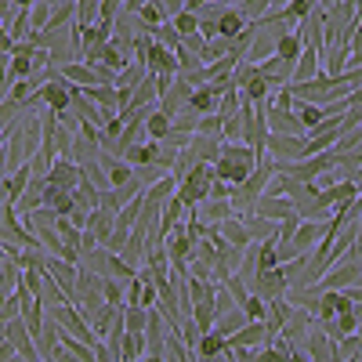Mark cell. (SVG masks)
<instances>
[{
    "label": "cell",
    "mask_w": 362,
    "mask_h": 362,
    "mask_svg": "<svg viewBox=\"0 0 362 362\" xmlns=\"http://www.w3.org/2000/svg\"><path fill=\"white\" fill-rule=\"evenodd\" d=\"M225 348H228V337H221L218 329H206V334H199V341H196L192 355H203V358H221V355H225Z\"/></svg>",
    "instance_id": "obj_20"
},
{
    "label": "cell",
    "mask_w": 362,
    "mask_h": 362,
    "mask_svg": "<svg viewBox=\"0 0 362 362\" xmlns=\"http://www.w3.org/2000/svg\"><path fill=\"white\" fill-rule=\"evenodd\" d=\"M264 156L272 163H293L305 156V134H272L264 138Z\"/></svg>",
    "instance_id": "obj_3"
},
{
    "label": "cell",
    "mask_w": 362,
    "mask_h": 362,
    "mask_svg": "<svg viewBox=\"0 0 362 362\" xmlns=\"http://www.w3.org/2000/svg\"><path fill=\"white\" fill-rule=\"evenodd\" d=\"M192 90H196V87H192L185 76H174V83L167 87V95H160V112H167L170 119H174V116H181V112L189 109Z\"/></svg>",
    "instance_id": "obj_4"
},
{
    "label": "cell",
    "mask_w": 362,
    "mask_h": 362,
    "mask_svg": "<svg viewBox=\"0 0 362 362\" xmlns=\"http://www.w3.org/2000/svg\"><path fill=\"white\" fill-rule=\"evenodd\" d=\"M268 344V326L264 322H247L243 329H235L228 337V348H261Z\"/></svg>",
    "instance_id": "obj_13"
},
{
    "label": "cell",
    "mask_w": 362,
    "mask_h": 362,
    "mask_svg": "<svg viewBox=\"0 0 362 362\" xmlns=\"http://www.w3.org/2000/svg\"><path fill=\"white\" fill-rule=\"evenodd\" d=\"M243 225H247V232H250L254 243H264V239H276V235H279V221H268V218H261V214H247Z\"/></svg>",
    "instance_id": "obj_24"
},
{
    "label": "cell",
    "mask_w": 362,
    "mask_h": 362,
    "mask_svg": "<svg viewBox=\"0 0 362 362\" xmlns=\"http://www.w3.org/2000/svg\"><path fill=\"white\" fill-rule=\"evenodd\" d=\"M174 192H177V177H174V174H167V177H160V181H156V185H148V189H145V199H148V203H156V206H163Z\"/></svg>",
    "instance_id": "obj_28"
},
{
    "label": "cell",
    "mask_w": 362,
    "mask_h": 362,
    "mask_svg": "<svg viewBox=\"0 0 362 362\" xmlns=\"http://www.w3.org/2000/svg\"><path fill=\"white\" fill-rule=\"evenodd\" d=\"M174 54H177V76H189V73H196L203 62H199V54H192L189 47H174Z\"/></svg>",
    "instance_id": "obj_38"
},
{
    "label": "cell",
    "mask_w": 362,
    "mask_h": 362,
    "mask_svg": "<svg viewBox=\"0 0 362 362\" xmlns=\"http://www.w3.org/2000/svg\"><path fill=\"white\" fill-rule=\"evenodd\" d=\"M141 290H145V283L134 276L131 283H127V290H124V297H127V305H141Z\"/></svg>",
    "instance_id": "obj_47"
},
{
    "label": "cell",
    "mask_w": 362,
    "mask_h": 362,
    "mask_svg": "<svg viewBox=\"0 0 362 362\" xmlns=\"http://www.w3.org/2000/svg\"><path fill=\"white\" fill-rule=\"evenodd\" d=\"M163 4V11H167V18H174L177 11H185V0H160Z\"/></svg>",
    "instance_id": "obj_51"
},
{
    "label": "cell",
    "mask_w": 362,
    "mask_h": 362,
    "mask_svg": "<svg viewBox=\"0 0 362 362\" xmlns=\"http://www.w3.org/2000/svg\"><path fill=\"white\" fill-rule=\"evenodd\" d=\"M218 228H221V239H225V243H232V247H250L254 243L247 225H243V218H225Z\"/></svg>",
    "instance_id": "obj_26"
},
{
    "label": "cell",
    "mask_w": 362,
    "mask_h": 362,
    "mask_svg": "<svg viewBox=\"0 0 362 362\" xmlns=\"http://www.w3.org/2000/svg\"><path fill=\"white\" fill-rule=\"evenodd\" d=\"M148 355V348H145V334H124V351H119V358H127V362H141Z\"/></svg>",
    "instance_id": "obj_33"
},
{
    "label": "cell",
    "mask_w": 362,
    "mask_h": 362,
    "mask_svg": "<svg viewBox=\"0 0 362 362\" xmlns=\"http://www.w3.org/2000/svg\"><path fill=\"white\" fill-rule=\"evenodd\" d=\"M73 90H76V83H69V80H47V83H40L37 87V95H40V102L47 105V109H54V112H62V109H69L73 105Z\"/></svg>",
    "instance_id": "obj_5"
},
{
    "label": "cell",
    "mask_w": 362,
    "mask_h": 362,
    "mask_svg": "<svg viewBox=\"0 0 362 362\" xmlns=\"http://www.w3.org/2000/svg\"><path fill=\"white\" fill-rule=\"evenodd\" d=\"M170 25L177 29L181 37H189V33H199V15H196V11H177V15L170 18Z\"/></svg>",
    "instance_id": "obj_39"
},
{
    "label": "cell",
    "mask_w": 362,
    "mask_h": 362,
    "mask_svg": "<svg viewBox=\"0 0 362 362\" xmlns=\"http://www.w3.org/2000/svg\"><path fill=\"white\" fill-rule=\"evenodd\" d=\"M192 210H196V218H199V221H206V225H221L225 218H235L228 199H203V203H199V206H192Z\"/></svg>",
    "instance_id": "obj_16"
},
{
    "label": "cell",
    "mask_w": 362,
    "mask_h": 362,
    "mask_svg": "<svg viewBox=\"0 0 362 362\" xmlns=\"http://www.w3.org/2000/svg\"><path fill=\"white\" fill-rule=\"evenodd\" d=\"M300 51H305V40H300V29H286V33L276 40V58H283V62H297Z\"/></svg>",
    "instance_id": "obj_21"
},
{
    "label": "cell",
    "mask_w": 362,
    "mask_h": 362,
    "mask_svg": "<svg viewBox=\"0 0 362 362\" xmlns=\"http://www.w3.org/2000/svg\"><path fill=\"white\" fill-rule=\"evenodd\" d=\"M286 290H290V283H286V276H283V268H279V264L257 272V276L250 279V293H257V297H264V300L283 297Z\"/></svg>",
    "instance_id": "obj_6"
},
{
    "label": "cell",
    "mask_w": 362,
    "mask_h": 362,
    "mask_svg": "<svg viewBox=\"0 0 362 362\" xmlns=\"http://www.w3.org/2000/svg\"><path fill=\"white\" fill-rule=\"evenodd\" d=\"M112 228H116V214L112 210H105V206H95L90 210V218H87V232L98 239V243H105V239L112 235Z\"/></svg>",
    "instance_id": "obj_18"
},
{
    "label": "cell",
    "mask_w": 362,
    "mask_h": 362,
    "mask_svg": "<svg viewBox=\"0 0 362 362\" xmlns=\"http://www.w3.org/2000/svg\"><path fill=\"white\" fill-rule=\"evenodd\" d=\"M228 196H232V185H228V181H218V177L210 181V196H206V199H228Z\"/></svg>",
    "instance_id": "obj_48"
},
{
    "label": "cell",
    "mask_w": 362,
    "mask_h": 362,
    "mask_svg": "<svg viewBox=\"0 0 362 362\" xmlns=\"http://www.w3.org/2000/svg\"><path fill=\"white\" fill-rule=\"evenodd\" d=\"M4 163H8V145L0 141V170H4Z\"/></svg>",
    "instance_id": "obj_56"
},
{
    "label": "cell",
    "mask_w": 362,
    "mask_h": 362,
    "mask_svg": "<svg viewBox=\"0 0 362 362\" xmlns=\"http://www.w3.org/2000/svg\"><path fill=\"white\" fill-rule=\"evenodd\" d=\"M247 322H250V319H247V312H243V308H239V305H235L232 312H225V315H218V322H214V329H218V334H221V337H232V334H235V329H243Z\"/></svg>",
    "instance_id": "obj_29"
},
{
    "label": "cell",
    "mask_w": 362,
    "mask_h": 362,
    "mask_svg": "<svg viewBox=\"0 0 362 362\" xmlns=\"http://www.w3.org/2000/svg\"><path fill=\"white\" fill-rule=\"evenodd\" d=\"M33 4H37V0H15V8H18V11H29Z\"/></svg>",
    "instance_id": "obj_54"
},
{
    "label": "cell",
    "mask_w": 362,
    "mask_h": 362,
    "mask_svg": "<svg viewBox=\"0 0 362 362\" xmlns=\"http://www.w3.org/2000/svg\"><path fill=\"white\" fill-rule=\"evenodd\" d=\"M344 293H348V297L355 300V305H362V286H358V283H355V286H348Z\"/></svg>",
    "instance_id": "obj_52"
},
{
    "label": "cell",
    "mask_w": 362,
    "mask_h": 362,
    "mask_svg": "<svg viewBox=\"0 0 362 362\" xmlns=\"http://www.w3.org/2000/svg\"><path fill=\"white\" fill-rule=\"evenodd\" d=\"M247 25H250V22L243 18V11H239V8H228V11L218 18V37H225V40H235V37L243 33Z\"/></svg>",
    "instance_id": "obj_27"
},
{
    "label": "cell",
    "mask_w": 362,
    "mask_h": 362,
    "mask_svg": "<svg viewBox=\"0 0 362 362\" xmlns=\"http://www.w3.org/2000/svg\"><path fill=\"white\" fill-rule=\"evenodd\" d=\"M124 160H127L131 167H148V163H160V141L145 138V141H134V145H127Z\"/></svg>",
    "instance_id": "obj_14"
},
{
    "label": "cell",
    "mask_w": 362,
    "mask_h": 362,
    "mask_svg": "<svg viewBox=\"0 0 362 362\" xmlns=\"http://www.w3.org/2000/svg\"><path fill=\"white\" fill-rule=\"evenodd\" d=\"M272 8H276L272 0H239V11H243V18H247V22H257V18H264Z\"/></svg>",
    "instance_id": "obj_36"
},
{
    "label": "cell",
    "mask_w": 362,
    "mask_h": 362,
    "mask_svg": "<svg viewBox=\"0 0 362 362\" xmlns=\"http://www.w3.org/2000/svg\"><path fill=\"white\" fill-rule=\"evenodd\" d=\"M4 297H8V293H4V290H0V308H4Z\"/></svg>",
    "instance_id": "obj_57"
},
{
    "label": "cell",
    "mask_w": 362,
    "mask_h": 362,
    "mask_svg": "<svg viewBox=\"0 0 362 362\" xmlns=\"http://www.w3.org/2000/svg\"><path fill=\"white\" fill-rule=\"evenodd\" d=\"M344 105L362 112V87H351V90H348V95H344Z\"/></svg>",
    "instance_id": "obj_50"
},
{
    "label": "cell",
    "mask_w": 362,
    "mask_h": 362,
    "mask_svg": "<svg viewBox=\"0 0 362 362\" xmlns=\"http://www.w3.org/2000/svg\"><path fill=\"white\" fill-rule=\"evenodd\" d=\"M232 308H235V297H232V293L225 290V283H221V286H218V293H214V312H218V315H225V312H232Z\"/></svg>",
    "instance_id": "obj_45"
},
{
    "label": "cell",
    "mask_w": 362,
    "mask_h": 362,
    "mask_svg": "<svg viewBox=\"0 0 362 362\" xmlns=\"http://www.w3.org/2000/svg\"><path fill=\"white\" fill-rule=\"evenodd\" d=\"M174 131V119L167 112H160V105L145 116V138H153V141H167Z\"/></svg>",
    "instance_id": "obj_22"
},
{
    "label": "cell",
    "mask_w": 362,
    "mask_h": 362,
    "mask_svg": "<svg viewBox=\"0 0 362 362\" xmlns=\"http://www.w3.org/2000/svg\"><path fill=\"white\" fill-rule=\"evenodd\" d=\"M206 37H199V33H189V37H181V47H189L192 54H199V62H203V54H206Z\"/></svg>",
    "instance_id": "obj_46"
},
{
    "label": "cell",
    "mask_w": 362,
    "mask_h": 362,
    "mask_svg": "<svg viewBox=\"0 0 362 362\" xmlns=\"http://www.w3.org/2000/svg\"><path fill=\"white\" fill-rule=\"evenodd\" d=\"M33 341H37V351H40V358H47V355H54L58 348H62V334H58V322H54L51 315L44 319L40 334H37Z\"/></svg>",
    "instance_id": "obj_19"
},
{
    "label": "cell",
    "mask_w": 362,
    "mask_h": 362,
    "mask_svg": "<svg viewBox=\"0 0 362 362\" xmlns=\"http://www.w3.org/2000/svg\"><path fill=\"white\" fill-rule=\"evenodd\" d=\"M225 290L235 297V305H239V308H243V300L250 297V286H247L243 279H239V276H228V279H225Z\"/></svg>",
    "instance_id": "obj_43"
},
{
    "label": "cell",
    "mask_w": 362,
    "mask_h": 362,
    "mask_svg": "<svg viewBox=\"0 0 362 362\" xmlns=\"http://www.w3.org/2000/svg\"><path fill=\"white\" fill-rule=\"evenodd\" d=\"M95 362H119V358L109 351V344H105V341H98V344H95Z\"/></svg>",
    "instance_id": "obj_49"
},
{
    "label": "cell",
    "mask_w": 362,
    "mask_h": 362,
    "mask_svg": "<svg viewBox=\"0 0 362 362\" xmlns=\"http://www.w3.org/2000/svg\"><path fill=\"white\" fill-rule=\"evenodd\" d=\"M257 73L272 83V90H276V87H286V83L293 80V66H290V62H283V58H276V54L264 58V62L257 66Z\"/></svg>",
    "instance_id": "obj_12"
},
{
    "label": "cell",
    "mask_w": 362,
    "mask_h": 362,
    "mask_svg": "<svg viewBox=\"0 0 362 362\" xmlns=\"http://www.w3.org/2000/svg\"><path fill=\"white\" fill-rule=\"evenodd\" d=\"M4 257H8V254H4V247H0V261H4Z\"/></svg>",
    "instance_id": "obj_58"
},
{
    "label": "cell",
    "mask_w": 362,
    "mask_h": 362,
    "mask_svg": "<svg viewBox=\"0 0 362 362\" xmlns=\"http://www.w3.org/2000/svg\"><path fill=\"white\" fill-rule=\"evenodd\" d=\"M98 163L105 167V174H109V185H112V189L127 185V181L134 177V167H131L127 160H119V156H109V153H102V156H98Z\"/></svg>",
    "instance_id": "obj_17"
},
{
    "label": "cell",
    "mask_w": 362,
    "mask_h": 362,
    "mask_svg": "<svg viewBox=\"0 0 362 362\" xmlns=\"http://www.w3.org/2000/svg\"><path fill=\"white\" fill-rule=\"evenodd\" d=\"M192 322H196L199 334H206V329H214V322H218L214 300H199V305H192Z\"/></svg>",
    "instance_id": "obj_32"
},
{
    "label": "cell",
    "mask_w": 362,
    "mask_h": 362,
    "mask_svg": "<svg viewBox=\"0 0 362 362\" xmlns=\"http://www.w3.org/2000/svg\"><path fill=\"white\" fill-rule=\"evenodd\" d=\"M319 196H322V203H326V206H337V203H351V199L358 196V189H355V181L341 177V181H334L329 189H322Z\"/></svg>",
    "instance_id": "obj_25"
},
{
    "label": "cell",
    "mask_w": 362,
    "mask_h": 362,
    "mask_svg": "<svg viewBox=\"0 0 362 362\" xmlns=\"http://www.w3.org/2000/svg\"><path fill=\"white\" fill-rule=\"evenodd\" d=\"M254 214H261V218H268V221H286V218L297 214V206H293L286 196H261L257 206H254Z\"/></svg>",
    "instance_id": "obj_10"
},
{
    "label": "cell",
    "mask_w": 362,
    "mask_h": 362,
    "mask_svg": "<svg viewBox=\"0 0 362 362\" xmlns=\"http://www.w3.org/2000/svg\"><path fill=\"white\" fill-rule=\"evenodd\" d=\"M268 131L272 134H305V127H300V119L293 109H279V105H272L268 102Z\"/></svg>",
    "instance_id": "obj_8"
},
{
    "label": "cell",
    "mask_w": 362,
    "mask_h": 362,
    "mask_svg": "<svg viewBox=\"0 0 362 362\" xmlns=\"http://www.w3.org/2000/svg\"><path fill=\"white\" fill-rule=\"evenodd\" d=\"M221 145H225L221 134H192V138H189V153H192L199 163H218Z\"/></svg>",
    "instance_id": "obj_9"
},
{
    "label": "cell",
    "mask_w": 362,
    "mask_h": 362,
    "mask_svg": "<svg viewBox=\"0 0 362 362\" xmlns=\"http://www.w3.org/2000/svg\"><path fill=\"white\" fill-rule=\"evenodd\" d=\"M58 76L69 80V83H76V87H95V83H98L95 66H87V62H69V66L58 69Z\"/></svg>",
    "instance_id": "obj_23"
},
{
    "label": "cell",
    "mask_w": 362,
    "mask_h": 362,
    "mask_svg": "<svg viewBox=\"0 0 362 362\" xmlns=\"http://www.w3.org/2000/svg\"><path fill=\"white\" fill-rule=\"evenodd\" d=\"M47 181H51V185H58V189H76L80 185V181H83V174H80V167L69 160V156H58L51 167H47Z\"/></svg>",
    "instance_id": "obj_7"
},
{
    "label": "cell",
    "mask_w": 362,
    "mask_h": 362,
    "mask_svg": "<svg viewBox=\"0 0 362 362\" xmlns=\"http://www.w3.org/2000/svg\"><path fill=\"white\" fill-rule=\"evenodd\" d=\"M319 73H322V58H319V51H315V47H308V44H305L300 58L293 62V80H290V83H308V80H315Z\"/></svg>",
    "instance_id": "obj_11"
},
{
    "label": "cell",
    "mask_w": 362,
    "mask_h": 362,
    "mask_svg": "<svg viewBox=\"0 0 362 362\" xmlns=\"http://www.w3.org/2000/svg\"><path fill=\"white\" fill-rule=\"evenodd\" d=\"M124 326L131 329V334H145V326H148V308L127 305V308H124Z\"/></svg>",
    "instance_id": "obj_34"
},
{
    "label": "cell",
    "mask_w": 362,
    "mask_h": 362,
    "mask_svg": "<svg viewBox=\"0 0 362 362\" xmlns=\"http://www.w3.org/2000/svg\"><path fill=\"white\" fill-rule=\"evenodd\" d=\"M145 73H148L145 62H127L124 69L116 73V87H119V90H134V87L145 80Z\"/></svg>",
    "instance_id": "obj_30"
},
{
    "label": "cell",
    "mask_w": 362,
    "mask_h": 362,
    "mask_svg": "<svg viewBox=\"0 0 362 362\" xmlns=\"http://www.w3.org/2000/svg\"><path fill=\"white\" fill-rule=\"evenodd\" d=\"M348 181H355V189H358V192H362V167H355V174H351V177H348Z\"/></svg>",
    "instance_id": "obj_53"
},
{
    "label": "cell",
    "mask_w": 362,
    "mask_h": 362,
    "mask_svg": "<svg viewBox=\"0 0 362 362\" xmlns=\"http://www.w3.org/2000/svg\"><path fill=\"white\" fill-rule=\"evenodd\" d=\"M261 160H257V153L250 145H243V141H225L221 145V156H218V163H214V177L218 181H228V185H243V181L254 174V167H257Z\"/></svg>",
    "instance_id": "obj_1"
},
{
    "label": "cell",
    "mask_w": 362,
    "mask_h": 362,
    "mask_svg": "<svg viewBox=\"0 0 362 362\" xmlns=\"http://www.w3.org/2000/svg\"><path fill=\"white\" fill-rule=\"evenodd\" d=\"M98 8H102V0H76V25L87 29L90 22H98Z\"/></svg>",
    "instance_id": "obj_37"
},
{
    "label": "cell",
    "mask_w": 362,
    "mask_h": 362,
    "mask_svg": "<svg viewBox=\"0 0 362 362\" xmlns=\"http://www.w3.org/2000/svg\"><path fill=\"white\" fill-rule=\"evenodd\" d=\"M124 286H127V283H119V279H102V297H105V305H112V308H127Z\"/></svg>",
    "instance_id": "obj_35"
},
{
    "label": "cell",
    "mask_w": 362,
    "mask_h": 362,
    "mask_svg": "<svg viewBox=\"0 0 362 362\" xmlns=\"http://www.w3.org/2000/svg\"><path fill=\"white\" fill-rule=\"evenodd\" d=\"M83 95L95 102L98 109H105L109 116H119V90L112 83H95V87H83Z\"/></svg>",
    "instance_id": "obj_15"
},
{
    "label": "cell",
    "mask_w": 362,
    "mask_h": 362,
    "mask_svg": "<svg viewBox=\"0 0 362 362\" xmlns=\"http://www.w3.org/2000/svg\"><path fill=\"white\" fill-rule=\"evenodd\" d=\"M221 124H225V119L218 112H206V116L196 119V131L192 134H221Z\"/></svg>",
    "instance_id": "obj_42"
},
{
    "label": "cell",
    "mask_w": 362,
    "mask_h": 362,
    "mask_svg": "<svg viewBox=\"0 0 362 362\" xmlns=\"http://www.w3.org/2000/svg\"><path fill=\"white\" fill-rule=\"evenodd\" d=\"M102 66H105V69H112V73H119V69L127 66V58H124V54H119V51L109 44V47L102 51Z\"/></svg>",
    "instance_id": "obj_44"
},
{
    "label": "cell",
    "mask_w": 362,
    "mask_h": 362,
    "mask_svg": "<svg viewBox=\"0 0 362 362\" xmlns=\"http://www.w3.org/2000/svg\"><path fill=\"white\" fill-rule=\"evenodd\" d=\"M153 40H156V44H163V47H170V51H174V47H177V44H181V33H177V29H174V25H170V22H163V25H156V29H153Z\"/></svg>",
    "instance_id": "obj_41"
},
{
    "label": "cell",
    "mask_w": 362,
    "mask_h": 362,
    "mask_svg": "<svg viewBox=\"0 0 362 362\" xmlns=\"http://www.w3.org/2000/svg\"><path fill=\"white\" fill-rule=\"evenodd\" d=\"M18 283H22L18 261H15V257H4V261H0V290H4V293H15Z\"/></svg>",
    "instance_id": "obj_31"
},
{
    "label": "cell",
    "mask_w": 362,
    "mask_h": 362,
    "mask_svg": "<svg viewBox=\"0 0 362 362\" xmlns=\"http://www.w3.org/2000/svg\"><path fill=\"white\" fill-rule=\"evenodd\" d=\"M44 4H51V8H66V4H76V0H44Z\"/></svg>",
    "instance_id": "obj_55"
},
{
    "label": "cell",
    "mask_w": 362,
    "mask_h": 362,
    "mask_svg": "<svg viewBox=\"0 0 362 362\" xmlns=\"http://www.w3.org/2000/svg\"><path fill=\"white\" fill-rule=\"evenodd\" d=\"M210 181H214V163H196L185 177L177 181V199L185 203L189 210L199 206L210 196Z\"/></svg>",
    "instance_id": "obj_2"
},
{
    "label": "cell",
    "mask_w": 362,
    "mask_h": 362,
    "mask_svg": "<svg viewBox=\"0 0 362 362\" xmlns=\"http://www.w3.org/2000/svg\"><path fill=\"white\" fill-rule=\"evenodd\" d=\"M243 312H247L250 322H264V319H268V300L257 297V293H250V297L243 300Z\"/></svg>",
    "instance_id": "obj_40"
},
{
    "label": "cell",
    "mask_w": 362,
    "mask_h": 362,
    "mask_svg": "<svg viewBox=\"0 0 362 362\" xmlns=\"http://www.w3.org/2000/svg\"><path fill=\"white\" fill-rule=\"evenodd\" d=\"M358 286H362V276H358Z\"/></svg>",
    "instance_id": "obj_59"
}]
</instances>
